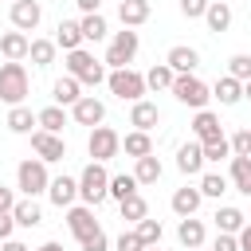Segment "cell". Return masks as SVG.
Segmentation results:
<instances>
[{
    "mask_svg": "<svg viewBox=\"0 0 251 251\" xmlns=\"http://www.w3.org/2000/svg\"><path fill=\"white\" fill-rule=\"evenodd\" d=\"M78 196H82V204H90V208H98V204L110 196V173H106L102 161H90V165L78 173Z\"/></svg>",
    "mask_w": 251,
    "mask_h": 251,
    "instance_id": "1",
    "label": "cell"
},
{
    "mask_svg": "<svg viewBox=\"0 0 251 251\" xmlns=\"http://www.w3.org/2000/svg\"><path fill=\"white\" fill-rule=\"evenodd\" d=\"M27 86H31L27 67H24V63H16V59H8V63L0 67V102L20 106V102L27 98Z\"/></svg>",
    "mask_w": 251,
    "mask_h": 251,
    "instance_id": "2",
    "label": "cell"
},
{
    "mask_svg": "<svg viewBox=\"0 0 251 251\" xmlns=\"http://www.w3.org/2000/svg\"><path fill=\"white\" fill-rule=\"evenodd\" d=\"M67 75H75L82 86H98V82H106V63H98L86 47H75V51H67Z\"/></svg>",
    "mask_w": 251,
    "mask_h": 251,
    "instance_id": "3",
    "label": "cell"
},
{
    "mask_svg": "<svg viewBox=\"0 0 251 251\" xmlns=\"http://www.w3.org/2000/svg\"><path fill=\"white\" fill-rule=\"evenodd\" d=\"M106 86H110V94L114 98H122V102H137V98H145V75H137L133 67H118V71H110L106 75Z\"/></svg>",
    "mask_w": 251,
    "mask_h": 251,
    "instance_id": "4",
    "label": "cell"
},
{
    "mask_svg": "<svg viewBox=\"0 0 251 251\" xmlns=\"http://www.w3.org/2000/svg\"><path fill=\"white\" fill-rule=\"evenodd\" d=\"M47 184H51V176H47V161L27 157V161L16 165V188H20L24 196H39V192H47Z\"/></svg>",
    "mask_w": 251,
    "mask_h": 251,
    "instance_id": "5",
    "label": "cell"
},
{
    "mask_svg": "<svg viewBox=\"0 0 251 251\" xmlns=\"http://www.w3.org/2000/svg\"><path fill=\"white\" fill-rule=\"evenodd\" d=\"M137 47H141V39H137V31L133 27H122V31H114V39H110V47H106V67L110 71H118V67H129L133 63V55H137Z\"/></svg>",
    "mask_w": 251,
    "mask_h": 251,
    "instance_id": "6",
    "label": "cell"
},
{
    "mask_svg": "<svg viewBox=\"0 0 251 251\" xmlns=\"http://www.w3.org/2000/svg\"><path fill=\"white\" fill-rule=\"evenodd\" d=\"M169 90H173V98H176L180 106H192V110H204V106H208V98H212V86H208V82H200L196 75H176Z\"/></svg>",
    "mask_w": 251,
    "mask_h": 251,
    "instance_id": "7",
    "label": "cell"
},
{
    "mask_svg": "<svg viewBox=\"0 0 251 251\" xmlns=\"http://www.w3.org/2000/svg\"><path fill=\"white\" fill-rule=\"evenodd\" d=\"M86 153L94 157V161H114L118 153H122V137H118V129H110V126H94L90 129V137H86Z\"/></svg>",
    "mask_w": 251,
    "mask_h": 251,
    "instance_id": "8",
    "label": "cell"
},
{
    "mask_svg": "<svg viewBox=\"0 0 251 251\" xmlns=\"http://www.w3.org/2000/svg\"><path fill=\"white\" fill-rule=\"evenodd\" d=\"M31 149H35V157L47 161V165L67 157V141H63L59 133H47V129H31Z\"/></svg>",
    "mask_w": 251,
    "mask_h": 251,
    "instance_id": "9",
    "label": "cell"
},
{
    "mask_svg": "<svg viewBox=\"0 0 251 251\" xmlns=\"http://www.w3.org/2000/svg\"><path fill=\"white\" fill-rule=\"evenodd\" d=\"M12 27L16 31H35L39 27V20H43V8H39V0H12Z\"/></svg>",
    "mask_w": 251,
    "mask_h": 251,
    "instance_id": "10",
    "label": "cell"
},
{
    "mask_svg": "<svg viewBox=\"0 0 251 251\" xmlns=\"http://www.w3.org/2000/svg\"><path fill=\"white\" fill-rule=\"evenodd\" d=\"M71 118H75L78 126H90V129H94V126H102V122H106V106H102L94 94H82V98L71 106Z\"/></svg>",
    "mask_w": 251,
    "mask_h": 251,
    "instance_id": "11",
    "label": "cell"
},
{
    "mask_svg": "<svg viewBox=\"0 0 251 251\" xmlns=\"http://www.w3.org/2000/svg\"><path fill=\"white\" fill-rule=\"evenodd\" d=\"M165 63H169L176 75H196V67H200V51L188 47V43H176V47H169Z\"/></svg>",
    "mask_w": 251,
    "mask_h": 251,
    "instance_id": "12",
    "label": "cell"
},
{
    "mask_svg": "<svg viewBox=\"0 0 251 251\" xmlns=\"http://www.w3.org/2000/svg\"><path fill=\"white\" fill-rule=\"evenodd\" d=\"M75 196H78V176H51V184H47V200H51L55 208H71Z\"/></svg>",
    "mask_w": 251,
    "mask_h": 251,
    "instance_id": "13",
    "label": "cell"
},
{
    "mask_svg": "<svg viewBox=\"0 0 251 251\" xmlns=\"http://www.w3.org/2000/svg\"><path fill=\"white\" fill-rule=\"evenodd\" d=\"M67 227H71V235H75V239L90 235V231L98 227L94 208H90V204H71V208H67Z\"/></svg>",
    "mask_w": 251,
    "mask_h": 251,
    "instance_id": "14",
    "label": "cell"
},
{
    "mask_svg": "<svg viewBox=\"0 0 251 251\" xmlns=\"http://www.w3.org/2000/svg\"><path fill=\"white\" fill-rule=\"evenodd\" d=\"M220 133H224L220 114H212L208 106H204V110H196V118H192V137L204 145V141H212V137H220Z\"/></svg>",
    "mask_w": 251,
    "mask_h": 251,
    "instance_id": "15",
    "label": "cell"
},
{
    "mask_svg": "<svg viewBox=\"0 0 251 251\" xmlns=\"http://www.w3.org/2000/svg\"><path fill=\"white\" fill-rule=\"evenodd\" d=\"M176 169L184 176H200L204 173V149H200V141H188V145L176 149Z\"/></svg>",
    "mask_w": 251,
    "mask_h": 251,
    "instance_id": "16",
    "label": "cell"
},
{
    "mask_svg": "<svg viewBox=\"0 0 251 251\" xmlns=\"http://www.w3.org/2000/svg\"><path fill=\"white\" fill-rule=\"evenodd\" d=\"M204 24H208V31H227L231 27V4H224V0H208V8H204V16H200Z\"/></svg>",
    "mask_w": 251,
    "mask_h": 251,
    "instance_id": "17",
    "label": "cell"
},
{
    "mask_svg": "<svg viewBox=\"0 0 251 251\" xmlns=\"http://www.w3.org/2000/svg\"><path fill=\"white\" fill-rule=\"evenodd\" d=\"M51 98H55V106H75V102L82 98V82H78L75 75H63V78H55Z\"/></svg>",
    "mask_w": 251,
    "mask_h": 251,
    "instance_id": "18",
    "label": "cell"
},
{
    "mask_svg": "<svg viewBox=\"0 0 251 251\" xmlns=\"http://www.w3.org/2000/svg\"><path fill=\"white\" fill-rule=\"evenodd\" d=\"M157 122H161V110H157V102H145V98H137V102H133V110H129V126L149 133Z\"/></svg>",
    "mask_w": 251,
    "mask_h": 251,
    "instance_id": "19",
    "label": "cell"
},
{
    "mask_svg": "<svg viewBox=\"0 0 251 251\" xmlns=\"http://www.w3.org/2000/svg\"><path fill=\"white\" fill-rule=\"evenodd\" d=\"M12 216H16V227H39L43 224V212L35 204V196H24L12 204Z\"/></svg>",
    "mask_w": 251,
    "mask_h": 251,
    "instance_id": "20",
    "label": "cell"
},
{
    "mask_svg": "<svg viewBox=\"0 0 251 251\" xmlns=\"http://www.w3.org/2000/svg\"><path fill=\"white\" fill-rule=\"evenodd\" d=\"M176 239H180V247H204V224L196 220V216H180V224H176Z\"/></svg>",
    "mask_w": 251,
    "mask_h": 251,
    "instance_id": "21",
    "label": "cell"
},
{
    "mask_svg": "<svg viewBox=\"0 0 251 251\" xmlns=\"http://www.w3.org/2000/svg\"><path fill=\"white\" fill-rule=\"evenodd\" d=\"M118 20H122V27H141L149 20V0H122Z\"/></svg>",
    "mask_w": 251,
    "mask_h": 251,
    "instance_id": "22",
    "label": "cell"
},
{
    "mask_svg": "<svg viewBox=\"0 0 251 251\" xmlns=\"http://www.w3.org/2000/svg\"><path fill=\"white\" fill-rule=\"evenodd\" d=\"M227 161H231V173H227L231 188L243 192V196H251V157H227Z\"/></svg>",
    "mask_w": 251,
    "mask_h": 251,
    "instance_id": "23",
    "label": "cell"
},
{
    "mask_svg": "<svg viewBox=\"0 0 251 251\" xmlns=\"http://www.w3.org/2000/svg\"><path fill=\"white\" fill-rule=\"evenodd\" d=\"M55 47H63V51L82 47V27H78V20H59V27H55Z\"/></svg>",
    "mask_w": 251,
    "mask_h": 251,
    "instance_id": "24",
    "label": "cell"
},
{
    "mask_svg": "<svg viewBox=\"0 0 251 251\" xmlns=\"http://www.w3.org/2000/svg\"><path fill=\"white\" fill-rule=\"evenodd\" d=\"M27 43H31V39H27L24 31H4V35H0V55L20 63V59H27Z\"/></svg>",
    "mask_w": 251,
    "mask_h": 251,
    "instance_id": "25",
    "label": "cell"
},
{
    "mask_svg": "<svg viewBox=\"0 0 251 251\" xmlns=\"http://www.w3.org/2000/svg\"><path fill=\"white\" fill-rule=\"evenodd\" d=\"M212 98H220V106H235V102L243 98V82H239V78H231V75H224V78H216Z\"/></svg>",
    "mask_w": 251,
    "mask_h": 251,
    "instance_id": "26",
    "label": "cell"
},
{
    "mask_svg": "<svg viewBox=\"0 0 251 251\" xmlns=\"http://www.w3.org/2000/svg\"><path fill=\"white\" fill-rule=\"evenodd\" d=\"M161 173H165V169H161V161H157L153 153H145V157L133 161V180H137V184H157Z\"/></svg>",
    "mask_w": 251,
    "mask_h": 251,
    "instance_id": "27",
    "label": "cell"
},
{
    "mask_svg": "<svg viewBox=\"0 0 251 251\" xmlns=\"http://www.w3.org/2000/svg\"><path fill=\"white\" fill-rule=\"evenodd\" d=\"M78 27H82V43H98V39H106V16L102 12H86L82 20H78Z\"/></svg>",
    "mask_w": 251,
    "mask_h": 251,
    "instance_id": "28",
    "label": "cell"
},
{
    "mask_svg": "<svg viewBox=\"0 0 251 251\" xmlns=\"http://www.w3.org/2000/svg\"><path fill=\"white\" fill-rule=\"evenodd\" d=\"M122 149H126V157H145V153H153V137L145 133V129H129L126 137H122Z\"/></svg>",
    "mask_w": 251,
    "mask_h": 251,
    "instance_id": "29",
    "label": "cell"
},
{
    "mask_svg": "<svg viewBox=\"0 0 251 251\" xmlns=\"http://www.w3.org/2000/svg\"><path fill=\"white\" fill-rule=\"evenodd\" d=\"M200 200H204V196H200V188H188V184H184V188H176V192H173V212H176V216H196Z\"/></svg>",
    "mask_w": 251,
    "mask_h": 251,
    "instance_id": "30",
    "label": "cell"
},
{
    "mask_svg": "<svg viewBox=\"0 0 251 251\" xmlns=\"http://www.w3.org/2000/svg\"><path fill=\"white\" fill-rule=\"evenodd\" d=\"M212 220H216V227H220V231H231V235H235V231H239V227L247 224V216H243V212H239L235 204H220Z\"/></svg>",
    "mask_w": 251,
    "mask_h": 251,
    "instance_id": "31",
    "label": "cell"
},
{
    "mask_svg": "<svg viewBox=\"0 0 251 251\" xmlns=\"http://www.w3.org/2000/svg\"><path fill=\"white\" fill-rule=\"evenodd\" d=\"M35 126L47 129V133H63V126H67V110H63V106H43V110L35 114Z\"/></svg>",
    "mask_w": 251,
    "mask_h": 251,
    "instance_id": "32",
    "label": "cell"
},
{
    "mask_svg": "<svg viewBox=\"0 0 251 251\" xmlns=\"http://www.w3.org/2000/svg\"><path fill=\"white\" fill-rule=\"evenodd\" d=\"M4 126L12 129V133H31V126H35V114H31V106H12L8 110V118H4Z\"/></svg>",
    "mask_w": 251,
    "mask_h": 251,
    "instance_id": "33",
    "label": "cell"
},
{
    "mask_svg": "<svg viewBox=\"0 0 251 251\" xmlns=\"http://www.w3.org/2000/svg\"><path fill=\"white\" fill-rule=\"evenodd\" d=\"M200 196H208V200H220L227 188H231V180L224 176V173H200Z\"/></svg>",
    "mask_w": 251,
    "mask_h": 251,
    "instance_id": "34",
    "label": "cell"
},
{
    "mask_svg": "<svg viewBox=\"0 0 251 251\" xmlns=\"http://www.w3.org/2000/svg\"><path fill=\"white\" fill-rule=\"evenodd\" d=\"M55 51H59L55 39H31V43H27V59H31L35 67H51V63H55Z\"/></svg>",
    "mask_w": 251,
    "mask_h": 251,
    "instance_id": "35",
    "label": "cell"
},
{
    "mask_svg": "<svg viewBox=\"0 0 251 251\" xmlns=\"http://www.w3.org/2000/svg\"><path fill=\"white\" fill-rule=\"evenodd\" d=\"M173 78H176V71H173L169 63H153V67L145 71V86H149V90H169Z\"/></svg>",
    "mask_w": 251,
    "mask_h": 251,
    "instance_id": "36",
    "label": "cell"
},
{
    "mask_svg": "<svg viewBox=\"0 0 251 251\" xmlns=\"http://www.w3.org/2000/svg\"><path fill=\"white\" fill-rule=\"evenodd\" d=\"M118 208H122V220H129V224H137V220H145V216H149V204H145V196H141V192H133V196L118 200Z\"/></svg>",
    "mask_w": 251,
    "mask_h": 251,
    "instance_id": "37",
    "label": "cell"
},
{
    "mask_svg": "<svg viewBox=\"0 0 251 251\" xmlns=\"http://www.w3.org/2000/svg\"><path fill=\"white\" fill-rule=\"evenodd\" d=\"M141 184L133 180V173H118V176H110V196L114 200H126V196H133Z\"/></svg>",
    "mask_w": 251,
    "mask_h": 251,
    "instance_id": "38",
    "label": "cell"
},
{
    "mask_svg": "<svg viewBox=\"0 0 251 251\" xmlns=\"http://www.w3.org/2000/svg\"><path fill=\"white\" fill-rule=\"evenodd\" d=\"M133 231L141 235V243H145V247H153V243H161V235H165V227H161V220H149V216H145V220H137V224H133Z\"/></svg>",
    "mask_w": 251,
    "mask_h": 251,
    "instance_id": "39",
    "label": "cell"
},
{
    "mask_svg": "<svg viewBox=\"0 0 251 251\" xmlns=\"http://www.w3.org/2000/svg\"><path fill=\"white\" fill-rule=\"evenodd\" d=\"M200 149H204V161H227V157H231V141H227L224 133L212 137V141H204Z\"/></svg>",
    "mask_w": 251,
    "mask_h": 251,
    "instance_id": "40",
    "label": "cell"
},
{
    "mask_svg": "<svg viewBox=\"0 0 251 251\" xmlns=\"http://www.w3.org/2000/svg\"><path fill=\"white\" fill-rule=\"evenodd\" d=\"M227 75L239 78V82H247L251 78V55H231L227 59Z\"/></svg>",
    "mask_w": 251,
    "mask_h": 251,
    "instance_id": "41",
    "label": "cell"
},
{
    "mask_svg": "<svg viewBox=\"0 0 251 251\" xmlns=\"http://www.w3.org/2000/svg\"><path fill=\"white\" fill-rule=\"evenodd\" d=\"M78 247H82V251H110V239H106L102 224H98L90 235H82V239H78Z\"/></svg>",
    "mask_w": 251,
    "mask_h": 251,
    "instance_id": "42",
    "label": "cell"
},
{
    "mask_svg": "<svg viewBox=\"0 0 251 251\" xmlns=\"http://www.w3.org/2000/svg\"><path fill=\"white\" fill-rule=\"evenodd\" d=\"M227 141H231V157H251V129H235Z\"/></svg>",
    "mask_w": 251,
    "mask_h": 251,
    "instance_id": "43",
    "label": "cell"
},
{
    "mask_svg": "<svg viewBox=\"0 0 251 251\" xmlns=\"http://www.w3.org/2000/svg\"><path fill=\"white\" fill-rule=\"evenodd\" d=\"M118 251H145V243H141L137 231H122L118 235Z\"/></svg>",
    "mask_w": 251,
    "mask_h": 251,
    "instance_id": "44",
    "label": "cell"
},
{
    "mask_svg": "<svg viewBox=\"0 0 251 251\" xmlns=\"http://www.w3.org/2000/svg\"><path fill=\"white\" fill-rule=\"evenodd\" d=\"M204 8H208V0H180V16H188V20H200Z\"/></svg>",
    "mask_w": 251,
    "mask_h": 251,
    "instance_id": "45",
    "label": "cell"
},
{
    "mask_svg": "<svg viewBox=\"0 0 251 251\" xmlns=\"http://www.w3.org/2000/svg\"><path fill=\"white\" fill-rule=\"evenodd\" d=\"M212 251H239V239H235L231 231H220L216 243H212Z\"/></svg>",
    "mask_w": 251,
    "mask_h": 251,
    "instance_id": "46",
    "label": "cell"
},
{
    "mask_svg": "<svg viewBox=\"0 0 251 251\" xmlns=\"http://www.w3.org/2000/svg\"><path fill=\"white\" fill-rule=\"evenodd\" d=\"M12 231H16V216L0 212V239H12Z\"/></svg>",
    "mask_w": 251,
    "mask_h": 251,
    "instance_id": "47",
    "label": "cell"
},
{
    "mask_svg": "<svg viewBox=\"0 0 251 251\" xmlns=\"http://www.w3.org/2000/svg\"><path fill=\"white\" fill-rule=\"evenodd\" d=\"M12 204H16V192L0 184V212H12Z\"/></svg>",
    "mask_w": 251,
    "mask_h": 251,
    "instance_id": "48",
    "label": "cell"
},
{
    "mask_svg": "<svg viewBox=\"0 0 251 251\" xmlns=\"http://www.w3.org/2000/svg\"><path fill=\"white\" fill-rule=\"evenodd\" d=\"M235 239H239V251H251V224H243L235 231Z\"/></svg>",
    "mask_w": 251,
    "mask_h": 251,
    "instance_id": "49",
    "label": "cell"
},
{
    "mask_svg": "<svg viewBox=\"0 0 251 251\" xmlns=\"http://www.w3.org/2000/svg\"><path fill=\"white\" fill-rule=\"evenodd\" d=\"M0 251H31V247L20 243V239H0Z\"/></svg>",
    "mask_w": 251,
    "mask_h": 251,
    "instance_id": "50",
    "label": "cell"
},
{
    "mask_svg": "<svg viewBox=\"0 0 251 251\" xmlns=\"http://www.w3.org/2000/svg\"><path fill=\"white\" fill-rule=\"evenodd\" d=\"M75 4H78V12H82V16H86V12H98V8H102V0H75Z\"/></svg>",
    "mask_w": 251,
    "mask_h": 251,
    "instance_id": "51",
    "label": "cell"
},
{
    "mask_svg": "<svg viewBox=\"0 0 251 251\" xmlns=\"http://www.w3.org/2000/svg\"><path fill=\"white\" fill-rule=\"evenodd\" d=\"M35 251H63V243H55V239H47L43 247H35Z\"/></svg>",
    "mask_w": 251,
    "mask_h": 251,
    "instance_id": "52",
    "label": "cell"
},
{
    "mask_svg": "<svg viewBox=\"0 0 251 251\" xmlns=\"http://www.w3.org/2000/svg\"><path fill=\"white\" fill-rule=\"evenodd\" d=\"M243 98H251V78H247V82H243Z\"/></svg>",
    "mask_w": 251,
    "mask_h": 251,
    "instance_id": "53",
    "label": "cell"
},
{
    "mask_svg": "<svg viewBox=\"0 0 251 251\" xmlns=\"http://www.w3.org/2000/svg\"><path fill=\"white\" fill-rule=\"evenodd\" d=\"M145 251H161V243H153V247H145Z\"/></svg>",
    "mask_w": 251,
    "mask_h": 251,
    "instance_id": "54",
    "label": "cell"
},
{
    "mask_svg": "<svg viewBox=\"0 0 251 251\" xmlns=\"http://www.w3.org/2000/svg\"><path fill=\"white\" fill-rule=\"evenodd\" d=\"M192 251H204V247H192Z\"/></svg>",
    "mask_w": 251,
    "mask_h": 251,
    "instance_id": "55",
    "label": "cell"
}]
</instances>
